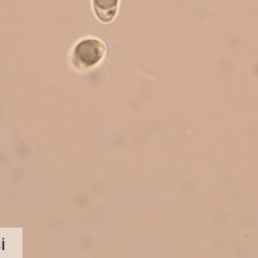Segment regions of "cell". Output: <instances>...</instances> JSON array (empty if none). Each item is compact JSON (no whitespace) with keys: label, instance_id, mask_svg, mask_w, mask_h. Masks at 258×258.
Masks as SVG:
<instances>
[{"label":"cell","instance_id":"2","mask_svg":"<svg viewBox=\"0 0 258 258\" xmlns=\"http://www.w3.org/2000/svg\"><path fill=\"white\" fill-rule=\"evenodd\" d=\"M119 8V0H93V10L99 22L111 23Z\"/></svg>","mask_w":258,"mask_h":258},{"label":"cell","instance_id":"1","mask_svg":"<svg viewBox=\"0 0 258 258\" xmlns=\"http://www.w3.org/2000/svg\"><path fill=\"white\" fill-rule=\"evenodd\" d=\"M106 45L96 37L80 40L73 48L72 62L78 69H93L102 62L106 56Z\"/></svg>","mask_w":258,"mask_h":258}]
</instances>
